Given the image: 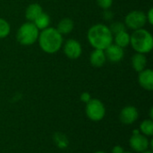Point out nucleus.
<instances>
[{
    "label": "nucleus",
    "instance_id": "obj_9",
    "mask_svg": "<svg viewBox=\"0 0 153 153\" xmlns=\"http://www.w3.org/2000/svg\"><path fill=\"white\" fill-rule=\"evenodd\" d=\"M139 117L138 109L134 106H126L124 108H122L119 118L120 121L124 125H132L134 124Z\"/></svg>",
    "mask_w": 153,
    "mask_h": 153
},
{
    "label": "nucleus",
    "instance_id": "obj_22",
    "mask_svg": "<svg viewBox=\"0 0 153 153\" xmlns=\"http://www.w3.org/2000/svg\"><path fill=\"white\" fill-rule=\"evenodd\" d=\"M96 2L98 5L103 10L110 9L113 4V0H96Z\"/></svg>",
    "mask_w": 153,
    "mask_h": 153
},
{
    "label": "nucleus",
    "instance_id": "obj_1",
    "mask_svg": "<svg viewBox=\"0 0 153 153\" xmlns=\"http://www.w3.org/2000/svg\"><path fill=\"white\" fill-rule=\"evenodd\" d=\"M87 39L94 49L105 50L113 43V34L108 26L103 23L92 25L87 32Z\"/></svg>",
    "mask_w": 153,
    "mask_h": 153
},
{
    "label": "nucleus",
    "instance_id": "obj_14",
    "mask_svg": "<svg viewBox=\"0 0 153 153\" xmlns=\"http://www.w3.org/2000/svg\"><path fill=\"white\" fill-rule=\"evenodd\" d=\"M74 28V21L70 18H64L59 21L56 29L61 35H67L73 31Z\"/></svg>",
    "mask_w": 153,
    "mask_h": 153
},
{
    "label": "nucleus",
    "instance_id": "obj_28",
    "mask_svg": "<svg viewBox=\"0 0 153 153\" xmlns=\"http://www.w3.org/2000/svg\"><path fill=\"white\" fill-rule=\"evenodd\" d=\"M94 153H106L105 152H101V151H99V152H96Z\"/></svg>",
    "mask_w": 153,
    "mask_h": 153
},
{
    "label": "nucleus",
    "instance_id": "obj_25",
    "mask_svg": "<svg viewBox=\"0 0 153 153\" xmlns=\"http://www.w3.org/2000/svg\"><path fill=\"white\" fill-rule=\"evenodd\" d=\"M146 21L147 22H149L151 25L153 24V9L152 8H150L149 11L147 12L146 13Z\"/></svg>",
    "mask_w": 153,
    "mask_h": 153
},
{
    "label": "nucleus",
    "instance_id": "obj_16",
    "mask_svg": "<svg viewBox=\"0 0 153 153\" xmlns=\"http://www.w3.org/2000/svg\"><path fill=\"white\" fill-rule=\"evenodd\" d=\"M113 41L116 45L121 47V48H126L130 45V34L126 31H121L115 35H113Z\"/></svg>",
    "mask_w": 153,
    "mask_h": 153
},
{
    "label": "nucleus",
    "instance_id": "obj_15",
    "mask_svg": "<svg viewBox=\"0 0 153 153\" xmlns=\"http://www.w3.org/2000/svg\"><path fill=\"white\" fill-rule=\"evenodd\" d=\"M146 65H147V58H146L145 54L136 53L135 55L133 56L132 66L135 72L139 73L143 71V69L146 68Z\"/></svg>",
    "mask_w": 153,
    "mask_h": 153
},
{
    "label": "nucleus",
    "instance_id": "obj_3",
    "mask_svg": "<svg viewBox=\"0 0 153 153\" xmlns=\"http://www.w3.org/2000/svg\"><path fill=\"white\" fill-rule=\"evenodd\" d=\"M130 45L136 53L148 54L152 50V35L149 30L143 28L134 30L130 35Z\"/></svg>",
    "mask_w": 153,
    "mask_h": 153
},
{
    "label": "nucleus",
    "instance_id": "obj_26",
    "mask_svg": "<svg viewBox=\"0 0 153 153\" xmlns=\"http://www.w3.org/2000/svg\"><path fill=\"white\" fill-rule=\"evenodd\" d=\"M125 152V151H124V149L120 146V145H117V146H115L114 148H113V150H112V153H124Z\"/></svg>",
    "mask_w": 153,
    "mask_h": 153
},
{
    "label": "nucleus",
    "instance_id": "obj_27",
    "mask_svg": "<svg viewBox=\"0 0 153 153\" xmlns=\"http://www.w3.org/2000/svg\"><path fill=\"white\" fill-rule=\"evenodd\" d=\"M142 153H152V151H148V150H147V151H145V152H142Z\"/></svg>",
    "mask_w": 153,
    "mask_h": 153
},
{
    "label": "nucleus",
    "instance_id": "obj_24",
    "mask_svg": "<svg viewBox=\"0 0 153 153\" xmlns=\"http://www.w3.org/2000/svg\"><path fill=\"white\" fill-rule=\"evenodd\" d=\"M102 17L107 20V21H110L113 19L114 17V14H113V12H111L109 9H107V10H104L103 13H102Z\"/></svg>",
    "mask_w": 153,
    "mask_h": 153
},
{
    "label": "nucleus",
    "instance_id": "obj_10",
    "mask_svg": "<svg viewBox=\"0 0 153 153\" xmlns=\"http://www.w3.org/2000/svg\"><path fill=\"white\" fill-rule=\"evenodd\" d=\"M104 52H105L107 60H108L112 63H117V62L121 61L125 55L124 48L116 44H113V43L111 45H109L104 50Z\"/></svg>",
    "mask_w": 153,
    "mask_h": 153
},
{
    "label": "nucleus",
    "instance_id": "obj_23",
    "mask_svg": "<svg viewBox=\"0 0 153 153\" xmlns=\"http://www.w3.org/2000/svg\"><path fill=\"white\" fill-rule=\"evenodd\" d=\"M80 100H81V101H82L83 103L86 104V103H88V102L91 100V94H90L89 92L85 91V92H82V93L81 94Z\"/></svg>",
    "mask_w": 153,
    "mask_h": 153
},
{
    "label": "nucleus",
    "instance_id": "obj_5",
    "mask_svg": "<svg viewBox=\"0 0 153 153\" xmlns=\"http://www.w3.org/2000/svg\"><path fill=\"white\" fill-rule=\"evenodd\" d=\"M85 113L90 120L99 122L105 117L106 108L101 100L98 99H91L88 103H86Z\"/></svg>",
    "mask_w": 153,
    "mask_h": 153
},
{
    "label": "nucleus",
    "instance_id": "obj_8",
    "mask_svg": "<svg viewBox=\"0 0 153 153\" xmlns=\"http://www.w3.org/2000/svg\"><path fill=\"white\" fill-rule=\"evenodd\" d=\"M63 51L66 57L69 59H78L82 53V48L81 43L74 39H69L65 43H63Z\"/></svg>",
    "mask_w": 153,
    "mask_h": 153
},
{
    "label": "nucleus",
    "instance_id": "obj_21",
    "mask_svg": "<svg viewBox=\"0 0 153 153\" xmlns=\"http://www.w3.org/2000/svg\"><path fill=\"white\" fill-rule=\"evenodd\" d=\"M54 138H55V142H56V145L58 146V148L64 149V148L67 147L68 140H67V138L65 135H63L61 134H56Z\"/></svg>",
    "mask_w": 153,
    "mask_h": 153
},
{
    "label": "nucleus",
    "instance_id": "obj_29",
    "mask_svg": "<svg viewBox=\"0 0 153 153\" xmlns=\"http://www.w3.org/2000/svg\"><path fill=\"white\" fill-rule=\"evenodd\" d=\"M124 153H132V152H125Z\"/></svg>",
    "mask_w": 153,
    "mask_h": 153
},
{
    "label": "nucleus",
    "instance_id": "obj_7",
    "mask_svg": "<svg viewBox=\"0 0 153 153\" xmlns=\"http://www.w3.org/2000/svg\"><path fill=\"white\" fill-rule=\"evenodd\" d=\"M129 145L136 152H143L147 151L149 148H152V141H150L147 136L143 135L141 133L134 134L130 140H129Z\"/></svg>",
    "mask_w": 153,
    "mask_h": 153
},
{
    "label": "nucleus",
    "instance_id": "obj_13",
    "mask_svg": "<svg viewBox=\"0 0 153 153\" xmlns=\"http://www.w3.org/2000/svg\"><path fill=\"white\" fill-rule=\"evenodd\" d=\"M43 12V9L39 4L33 3L27 6L25 10V17L28 20V22H33L34 20Z\"/></svg>",
    "mask_w": 153,
    "mask_h": 153
},
{
    "label": "nucleus",
    "instance_id": "obj_18",
    "mask_svg": "<svg viewBox=\"0 0 153 153\" xmlns=\"http://www.w3.org/2000/svg\"><path fill=\"white\" fill-rule=\"evenodd\" d=\"M140 132L145 136H152L153 121L152 119H144L140 125Z\"/></svg>",
    "mask_w": 153,
    "mask_h": 153
},
{
    "label": "nucleus",
    "instance_id": "obj_4",
    "mask_svg": "<svg viewBox=\"0 0 153 153\" xmlns=\"http://www.w3.org/2000/svg\"><path fill=\"white\" fill-rule=\"evenodd\" d=\"M39 29L31 22L22 23L17 30L16 39L22 46H30L38 41Z\"/></svg>",
    "mask_w": 153,
    "mask_h": 153
},
{
    "label": "nucleus",
    "instance_id": "obj_11",
    "mask_svg": "<svg viewBox=\"0 0 153 153\" xmlns=\"http://www.w3.org/2000/svg\"><path fill=\"white\" fill-rule=\"evenodd\" d=\"M138 82L142 88L146 91L153 90V71L150 68H145L139 72Z\"/></svg>",
    "mask_w": 153,
    "mask_h": 153
},
{
    "label": "nucleus",
    "instance_id": "obj_2",
    "mask_svg": "<svg viewBox=\"0 0 153 153\" xmlns=\"http://www.w3.org/2000/svg\"><path fill=\"white\" fill-rule=\"evenodd\" d=\"M41 50L47 54L57 53L63 46L64 39L56 28L48 27L39 32L38 38Z\"/></svg>",
    "mask_w": 153,
    "mask_h": 153
},
{
    "label": "nucleus",
    "instance_id": "obj_6",
    "mask_svg": "<svg viewBox=\"0 0 153 153\" xmlns=\"http://www.w3.org/2000/svg\"><path fill=\"white\" fill-rule=\"evenodd\" d=\"M124 23H125L126 27H127L133 30L142 29L147 23L146 13L141 10L131 11L126 14Z\"/></svg>",
    "mask_w": 153,
    "mask_h": 153
},
{
    "label": "nucleus",
    "instance_id": "obj_17",
    "mask_svg": "<svg viewBox=\"0 0 153 153\" xmlns=\"http://www.w3.org/2000/svg\"><path fill=\"white\" fill-rule=\"evenodd\" d=\"M35 26L39 29V30H42L48 27H49L50 24V17L48 13L42 12L33 22Z\"/></svg>",
    "mask_w": 153,
    "mask_h": 153
},
{
    "label": "nucleus",
    "instance_id": "obj_20",
    "mask_svg": "<svg viewBox=\"0 0 153 153\" xmlns=\"http://www.w3.org/2000/svg\"><path fill=\"white\" fill-rule=\"evenodd\" d=\"M110 31L112 32L113 35L118 33V32H121V31H124L126 30V25L124 22H114L110 24V26H108Z\"/></svg>",
    "mask_w": 153,
    "mask_h": 153
},
{
    "label": "nucleus",
    "instance_id": "obj_12",
    "mask_svg": "<svg viewBox=\"0 0 153 153\" xmlns=\"http://www.w3.org/2000/svg\"><path fill=\"white\" fill-rule=\"evenodd\" d=\"M107 61L105 52L102 49H94L90 56L91 65L94 67H101Z\"/></svg>",
    "mask_w": 153,
    "mask_h": 153
},
{
    "label": "nucleus",
    "instance_id": "obj_19",
    "mask_svg": "<svg viewBox=\"0 0 153 153\" xmlns=\"http://www.w3.org/2000/svg\"><path fill=\"white\" fill-rule=\"evenodd\" d=\"M11 30V26L9 24V22L4 19L0 17V39H4L6 38Z\"/></svg>",
    "mask_w": 153,
    "mask_h": 153
}]
</instances>
